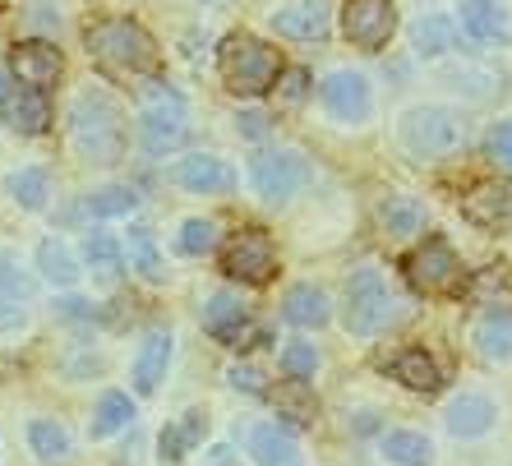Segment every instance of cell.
<instances>
[{"mask_svg":"<svg viewBox=\"0 0 512 466\" xmlns=\"http://www.w3.org/2000/svg\"><path fill=\"white\" fill-rule=\"evenodd\" d=\"M411 42H416L420 56H443V51H453V42H457V24L448 14H425V19H416V28H411Z\"/></svg>","mask_w":512,"mask_h":466,"instance_id":"cell-29","label":"cell"},{"mask_svg":"<svg viewBox=\"0 0 512 466\" xmlns=\"http://www.w3.org/2000/svg\"><path fill=\"white\" fill-rule=\"evenodd\" d=\"M37 268H42V277H47V282H56V287H70L74 277H79L74 254L65 250V240H56V236L37 245Z\"/></svg>","mask_w":512,"mask_h":466,"instance_id":"cell-33","label":"cell"},{"mask_svg":"<svg viewBox=\"0 0 512 466\" xmlns=\"http://www.w3.org/2000/svg\"><path fill=\"white\" fill-rule=\"evenodd\" d=\"M402 314H406V300L388 287V277H383L379 268H360V273L346 282V310H342L346 333L374 337V333H383V328H393Z\"/></svg>","mask_w":512,"mask_h":466,"instance_id":"cell-4","label":"cell"},{"mask_svg":"<svg viewBox=\"0 0 512 466\" xmlns=\"http://www.w3.org/2000/svg\"><path fill=\"white\" fill-rule=\"evenodd\" d=\"M319 102L323 111L342 125H360V120L370 116L374 97H370V79L360 70H333L328 79L319 84Z\"/></svg>","mask_w":512,"mask_h":466,"instance_id":"cell-11","label":"cell"},{"mask_svg":"<svg viewBox=\"0 0 512 466\" xmlns=\"http://www.w3.org/2000/svg\"><path fill=\"white\" fill-rule=\"evenodd\" d=\"M457 10H462V28L476 37V42H494V37L503 33V14L494 0H462Z\"/></svg>","mask_w":512,"mask_h":466,"instance_id":"cell-34","label":"cell"},{"mask_svg":"<svg viewBox=\"0 0 512 466\" xmlns=\"http://www.w3.org/2000/svg\"><path fill=\"white\" fill-rule=\"evenodd\" d=\"M268 19L291 42H314L328 33V0H282Z\"/></svg>","mask_w":512,"mask_h":466,"instance_id":"cell-15","label":"cell"},{"mask_svg":"<svg viewBox=\"0 0 512 466\" xmlns=\"http://www.w3.org/2000/svg\"><path fill=\"white\" fill-rule=\"evenodd\" d=\"M282 314H286V323H296V328H323V323L333 319V305H328V296H323L319 287L300 282V287L286 291Z\"/></svg>","mask_w":512,"mask_h":466,"instance_id":"cell-22","label":"cell"},{"mask_svg":"<svg viewBox=\"0 0 512 466\" xmlns=\"http://www.w3.org/2000/svg\"><path fill=\"white\" fill-rule=\"evenodd\" d=\"M56 310L65 314V319H93V305H88V300H60Z\"/></svg>","mask_w":512,"mask_h":466,"instance_id":"cell-45","label":"cell"},{"mask_svg":"<svg viewBox=\"0 0 512 466\" xmlns=\"http://www.w3.org/2000/svg\"><path fill=\"white\" fill-rule=\"evenodd\" d=\"M383 457L393 466H429L434 448H429L425 434H411V430H393L383 434Z\"/></svg>","mask_w":512,"mask_h":466,"instance_id":"cell-32","label":"cell"},{"mask_svg":"<svg viewBox=\"0 0 512 466\" xmlns=\"http://www.w3.org/2000/svg\"><path fill=\"white\" fill-rule=\"evenodd\" d=\"M180 254H190V259H199V254H208L217 245V227L208 222V217H190L185 227H180Z\"/></svg>","mask_w":512,"mask_h":466,"instance_id":"cell-39","label":"cell"},{"mask_svg":"<svg viewBox=\"0 0 512 466\" xmlns=\"http://www.w3.org/2000/svg\"><path fill=\"white\" fill-rule=\"evenodd\" d=\"M134 420V402L125 393H102L97 397V411H93V439H111V434H120L125 425Z\"/></svg>","mask_w":512,"mask_h":466,"instance_id":"cell-31","label":"cell"},{"mask_svg":"<svg viewBox=\"0 0 512 466\" xmlns=\"http://www.w3.org/2000/svg\"><path fill=\"white\" fill-rule=\"evenodd\" d=\"M494 420H499V411L480 393H462L457 402H448V434H457V439H480V434H489Z\"/></svg>","mask_w":512,"mask_h":466,"instance_id":"cell-21","label":"cell"},{"mask_svg":"<svg viewBox=\"0 0 512 466\" xmlns=\"http://www.w3.org/2000/svg\"><path fill=\"white\" fill-rule=\"evenodd\" d=\"M84 42H88V56L111 74H153L157 60H162L153 33L143 24H134V19H116V14L88 24Z\"/></svg>","mask_w":512,"mask_h":466,"instance_id":"cell-2","label":"cell"},{"mask_svg":"<svg viewBox=\"0 0 512 466\" xmlns=\"http://www.w3.org/2000/svg\"><path fill=\"white\" fill-rule=\"evenodd\" d=\"M5 97H10V88H5V79H0V102H5Z\"/></svg>","mask_w":512,"mask_h":466,"instance_id":"cell-47","label":"cell"},{"mask_svg":"<svg viewBox=\"0 0 512 466\" xmlns=\"http://www.w3.org/2000/svg\"><path fill=\"white\" fill-rule=\"evenodd\" d=\"M236 125H240V134H245V139H259V134L268 130V116H263V111H245Z\"/></svg>","mask_w":512,"mask_h":466,"instance_id":"cell-44","label":"cell"},{"mask_svg":"<svg viewBox=\"0 0 512 466\" xmlns=\"http://www.w3.org/2000/svg\"><path fill=\"white\" fill-rule=\"evenodd\" d=\"M203 328L208 337L227 342V347L245 351V328H250V305L236 296V291H213L208 305H203Z\"/></svg>","mask_w":512,"mask_h":466,"instance_id":"cell-14","label":"cell"},{"mask_svg":"<svg viewBox=\"0 0 512 466\" xmlns=\"http://www.w3.org/2000/svg\"><path fill=\"white\" fill-rule=\"evenodd\" d=\"M139 130H143V144L153 153H167V148L185 144V134H190L185 97L171 84H148L139 93Z\"/></svg>","mask_w":512,"mask_h":466,"instance_id":"cell-6","label":"cell"},{"mask_svg":"<svg viewBox=\"0 0 512 466\" xmlns=\"http://www.w3.org/2000/svg\"><path fill=\"white\" fill-rule=\"evenodd\" d=\"M176 180L190 194H227L231 185H236V171H231L222 157H213V153H190L176 167Z\"/></svg>","mask_w":512,"mask_h":466,"instance_id":"cell-16","label":"cell"},{"mask_svg":"<svg viewBox=\"0 0 512 466\" xmlns=\"http://www.w3.org/2000/svg\"><path fill=\"white\" fill-rule=\"evenodd\" d=\"M125 263H130V273H139L143 282H162V277H167V268H162V254H157L153 231H143V227H134L130 240H125Z\"/></svg>","mask_w":512,"mask_h":466,"instance_id":"cell-27","label":"cell"},{"mask_svg":"<svg viewBox=\"0 0 512 466\" xmlns=\"http://www.w3.org/2000/svg\"><path fill=\"white\" fill-rule=\"evenodd\" d=\"M222 273L236 277V282H250V287L273 282V273H277L273 236L259 227H240L236 236H227V245H222Z\"/></svg>","mask_w":512,"mask_h":466,"instance_id":"cell-9","label":"cell"},{"mask_svg":"<svg viewBox=\"0 0 512 466\" xmlns=\"http://www.w3.org/2000/svg\"><path fill=\"white\" fill-rule=\"evenodd\" d=\"M250 180L268 204H286L291 194L310 185V162L296 148H263L250 157Z\"/></svg>","mask_w":512,"mask_h":466,"instance_id":"cell-8","label":"cell"},{"mask_svg":"<svg viewBox=\"0 0 512 466\" xmlns=\"http://www.w3.org/2000/svg\"><path fill=\"white\" fill-rule=\"evenodd\" d=\"M10 194H14V204H19V208L37 213V208L47 204V171H42V167L14 171V176H10Z\"/></svg>","mask_w":512,"mask_h":466,"instance_id":"cell-36","label":"cell"},{"mask_svg":"<svg viewBox=\"0 0 512 466\" xmlns=\"http://www.w3.org/2000/svg\"><path fill=\"white\" fill-rule=\"evenodd\" d=\"M485 148H489V157H494L503 171H512V120H503V125H494V130H489Z\"/></svg>","mask_w":512,"mask_h":466,"instance_id":"cell-41","label":"cell"},{"mask_svg":"<svg viewBox=\"0 0 512 466\" xmlns=\"http://www.w3.org/2000/svg\"><path fill=\"white\" fill-rule=\"evenodd\" d=\"M203 425H208V420H203L199 411L171 420L167 430H162V439H157V448H162V462H185V453H190L194 443L203 439Z\"/></svg>","mask_w":512,"mask_h":466,"instance_id":"cell-28","label":"cell"},{"mask_svg":"<svg viewBox=\"0 0 512 466\" xmlns=\"http://www.w3.org/2000/svg\"><path fill=\"white\" fill-rule=\"evenodd\" d=\"M84 263L93 268L97 282H116V277L125 273V245H120L116 236L93 231V236H84Z\"/></svg>","mask_w":512,"mask_h":466,"instance_id":"cell-25","label":"cell"},{"mask_svg":"<svg viewBox=\"0 0 512 466\" xmlns=\"http://www.w3.org/2000/svg\"><path fill=\"white\" fill-rule=\"evenodd\" d=\"M28 443H33V453L42 462H65L70 457V434L60 420H33L28 425Z\"/></svg>","mask_w":512,"mask_h":466,"instance_id":"cell-35","label":"cell"},{"mask_svg":"<svg viewBox=\"0 0 512 466\" xmlns=\"http://www.w3.org/2000/svg\"><path fill=\"white\" fill-rule=\"evenodd\" d=\"M208 466H236V448H231V443H217V448H208Z\"/></svg>","mask_w":512,"mask_h":466,"instance_id":"cell-46","label":"cell"},{"mask_svg":"<svg viewBox=\"0 0 512 466\" xmlns=\"http://www.w3.org/2000/svg\"><path fill=\"white\" fill-rule=\"evenodd\" d=\"M167 365H171V333L167 328H153V333L143 337L139 356H134V388H139L143 397L157 393L162 379H167Z\"/></svg>","mask_w":512,"mask_h":466,"instance_id":"cell-17","label":"cell"},{"mask_svg":"<svg viewBox=\"0 0 512 466\" xmlns=\"http://www.w3.org/2000/svg\"><path fill=\"white\" fill-rule=\"evenodd\" d=\"M217 70L222 84L236 97H263L268 88H277L282 79V56L268 42H259L254 33H231L217 51Z\"/></svg>","mask_w":512,"mask_h":466,"instance_id":"cell-3","label":"cell"},{"mask_svg":"<svg viewBox=\"0 0 512 466\" xmlns=\"http://www.w3.org/2000/svg\"><path fill=\"white\" fill-rule=\"evenodd\" d=\"M383 370L393 374L397 383H406L411 393H439L443 388V370L434 365V356H425L420 347H406V351H397Z\"/></svg>","mask_w":512,"mask_h":466,"instance_id":"cell-18","label":"cell"},{"mask_svg":"<svg viewBox=\"0 0 512 466\" xmlns=\"http://www.w3.org/2000/svg\"><path fill=\"white\" fill-rule=\"evenodd\" d=\"M28 300H33V277L19 273L14 263H0V333H14L28 319Z\"/></svg>","mask_w":512,"mask_h":466,"instance_id":"cell-20","label":"cell"},{"mask_svg":"<svg viewBox=\"0 0 512 466\" xmlns=\"http://www.w3.org/2000/svg\"><path fill=\"white\" fill-rule=\"evenodd\" d=\"M134 204H139V194L125 190V185H107V190L88 194V213L93 217H125L134 213Z\"/></svg>","mask_w":512,"mask_h":466,"instance_id":"cell-37","label":"cell"},{"mask_svg":"<svg viewBox=\"0 0 512 466\" xmlns=\"http://www.w3.org/2000/svg\"><path fill=\"white\" fill-rule=\"evenodd\" d=\"M227 379H231V388H240V393H254V397L263 393V374L254 370V365H236Z\"/></svg>","mask_w":512,"mask_h":466,"instance_id":"cell-43","label":"cell"},{"mask_svg":"<svg viewBox=\"0 0 512 466\" xmlns=\"http://www.w3.org/2000/svg\"><path fill=\"white\" fill-rule=\"evenodd\" d=\"M462 217L480 231H512V185L503 180H480L462 194Z\"/></svg>","mask_w":512,"mask_h":466,"instance_id":"cell-13","label":"cell"},{"mask_svg":"<svg viewBox=\"0 0 512 466\" xmlns=\"http://www.w3.org/2000/svg\"><path fill=\"white\" fill-rule=\"evenodd\" d=\"M397 134L411 157H448L466 144V116L453 107H411Z\"/></svg>","mask_w":512,"mask_h":466,"instance_id":"cell-5","label":"cell"},{"mask_svg":"<svg viewBox=\"0 0 512 466\" xmlns=\"http://www.w3.org/2000/svg\"><path fill=\"white\" fill-rule=\"evenodd\" d=\"M5 120H10V130L14 134H47V125H51V102H47V93H37V88H19V93H10L5 102Z\"/></svg>","mask_w":512,"mask_h":466,"instance_id":"cell-19","label":"cell"},{"mask_svg":"<svg viewBox=\"0 0 512 466\" xmlns=\"http://www.w3.org/2000/svg\"><path fill=\"white\" fill-rule=\"evenodd\" d=\"M342 33H346V42L360 47V51H383L388 47V37L397 33L393 0H346Z\"/></svg>","mask_w":512,"mask_h":466,"instance_id":"cell-10","label":"cell"},{"mask_svg":"<svg viewBox=\"0 0 512 466\" xmlns=\"http://www.w3.org/2000/svg\"><path fill=\"white\" fill-rule=\"evenodd\" d=\"M273 407H277V416L291 420V425H314L319 402H314V393H310V383L305 379H286V383H277Z\"/></svg>","mask_w":512,"mask_h":466,"instance_id":"cell-26","label":"cell"},{"mask_svg":"<svg viewBox=\"0 0 512 466\" xmlns=\"http://www.w3.org/2000/svg\"><path fill=\"white\" fill-rule=\"evenodd\" d=\"M277 88H282L286 102H305V93H310V74H305V70H282Z\"/></svg>","mask_w":512,"mask_h":466,"instance_id":"cell-42","label":"cell"},{"mask_svg":"<svg viewBox=\"0 0 512 466\" xmlns=\"http://www.w3.org/2000/svg\"><path fill=\"white\" fill-rule=\"evenodd\" d=\"M70 139L88 162H120L125 153V116L107 88H84L70 107Z\"/></svg>","mask_w":512,"mask_h":466,"instance_id":"cell-1","label":"cell"},{"mask_svg":"<svg viewBox=\"0 0 512 466\" xmlns=\"http://www.w3.org/2000/svg\"><path fill=\"white\" fill-rule=\"evenodd\" d=\"M250 453L259 466H300L296 439L286 430H277V425H259V430L250 434Z\"/></svg>","mask_w":512,"mask_h":466,"instance_id":"cell-23","label":"cell"},{"mask_svg":"<svg viewBox=\"0 0 512 466\" xmlns=\"http://www.w3.org/2000/svg\"><path fill=\"white\" fill-rule=\"evenodd\" d=\"M10 65H14V74H19V84H24V88H37V93L56 88V79L65 74V60H60L56 42H42V37L14 42Z\"/></svg>","mask_w":512,"mask_h":466,"instance_id":"cell-12","label":"cell"},{"mask_svg":"<svg viewBox=\"0 0 512 466\" xmlns=\"http://www.w3.org/2000/svg\"><path fill=\"white\" fill-rule=\"evenodd\" d=\"M379 222H383V231H388L393 240L420 236V227H425V208H420L416 199H406V194H397V199H388V204L379 208Z\"/></svg>","mask_w":512,"mask_h":466,"instance_id":"cell-30","label":"cell"},{"mask_svg":"<svg viewBox=\"0 0 512 466\" xmlns=\"http://www.w3.org/2000/svg\"><path fill=\"white\" fill-rule=\"evenodd\" d=\"M402 268H406V282L416 291H425V296H453L462 287V259L439 236H429L425 245H416V250L406 254Z\"/></svg>","mask_w":512,"mask_h":466,"instance_id":"cell-7","label":"cell"},{"mask_svg":"<svg viewBox=\"0 0 512 466\" xmlns=\"http://www.w3.org/2000/svg\"><path fill=\"white\" fill-rule=\"evenodd\" d=\"M476 351L485 360H508L512 356V310H489L471 333Z\"/></svg>","mask_w":512,"mask_h":466,"instance_id":"cell-24","label":"cell"},{"mask_svg":"<svg viewBox=\"0 0 512 466\" xmlns=\"http://www.w3.org/2000/svg\"><path fill=\"white\" fill-rule=\"evenodd\" d=\"M282 370H286V379H310V374L319 370V351H314L310 342H286Z\"/></svg>","mask_w":512,"mask_h":466,"instance_id":"cell-40","label":"cell"},{"mask_svg":"<svg viewBox=\"0 0 512 466\" xmlns=\"http://www.w3.org/2000/svg\"><path fill=\"white\" fill-rule=\"evenodd\" d=\"M499 296L508 300V310H512V277L503 273V268H485V273L471 282V300H489V310H503Z\"/></svg>","mask_w":512,"mask_h":466,"instance_id":"cell-38","label":"cell"}]
</instances>
